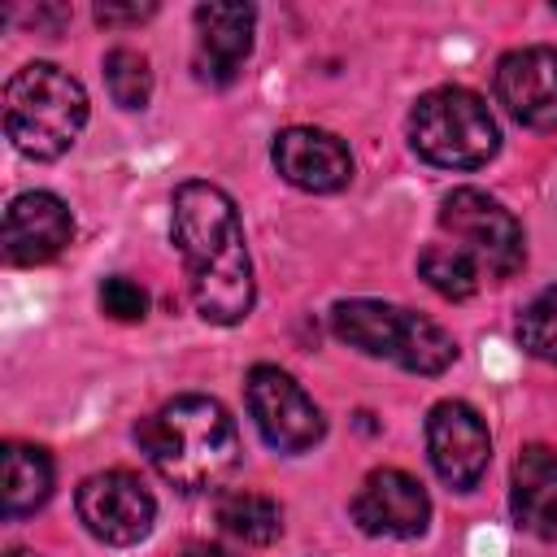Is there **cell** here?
<instances>
[{"mask_svg":"<svg viewBox=\"0 0 557 557\" xmlns=\"http://www.w3.org/2000/svg\"><path fill=\"white\" fill-rule=\"evenodd\" d=\"M4 474H0V509L9 522L44 509V500L52 496V457L35 444H4L0 457Z\"/></svg>","mask_w":557,"mask_h":557,"instance_id":"16","label":"cell"},{"mask_svg":"<svg viewBox=\"0 0 557 557\" xmlns=\"http://www.w3.org/2000/svg\"><path fill=\"white\" fill-rule=\"evenodd\" d=\"M87 126V91L83 83L52 65L30 61L4 87V135L30 161H57L74 148L78 131Z\"/></svg>","mask_w":557,"mask_h":557,"instance_id":"3","label":"cell"},{"mask_svg":"<svg viewBox=\"0 0 557 557\" xmlns=\"http://www.w3.org/2000/svg\"><path fill=\"white\" fill-rule=\"evenodd\" d=\"M196 78L209 87H226L239 78L252 52V4H196Z\"/></svg>","mask_w":557,"mask_h":557,"instance_id":"14","label":"cell"},{"mask_svg":"<svg viewBox=\"0 0 557 557\" xmlns=\"http://www.w3.org/2000/svg\"><path fill=\"white\" fill-rule=\"evenodd\" d=\"M139 448L178 492H213L239 461L235 418L213 396H174L135 426Z\"/></svg>","mask_w":557,"mask_h":557,"instance_id":"2","label":"cell"},{"mask_svg":"<svg viewBox=\"0 0 557 557\" xmlns=\"http://www.w3.org/2000/svg\"><path fill=\"white\" fill-rule=\"evenodd\" d=\"M213 513H218V527L231 540L252 544V548H265L283 535V509H278V500H270L261 492H244V487L226 492V496H218Z\"/></svg>","mask_w":557,"mask_h":557,"instance_id":"17","label":"cell"},{"mask_svg":"<svg viewBox=\"0 0 557 557\" xmlns=\"http://www.w3.org/2000/svg\"><path fill=\"white\" fill-rule=\"evenodd\" d=\"M426 457L448 487L470 492L492 461V435L479 409L466 400H440L426 413Z\"/></svg>","mask_w":557,"mask_h":557,"instance_id":"9","label":"cell"},{"mask_svg":"<svg viewBox=\"0 0 557 557\" xmlns=\"http://www.w3.org/2000/svg\"><path fill=\"white\" fill-rule=\"evenodd\" d=\"M496 100L527 131H557V48L531 44L496 61Z\"/></svg>","mask_w":557,"mask_h":557,"instance_id":"11","label":"cell"},{"mask_svg":"<svg viewBox=\"0 0 557 557\" xmlns=\"http://www.w3.org/2000/svg\"><path fill=\"white\" fill-rule=\"evenodd\" d=\"M96 300H100V313L113 322H144V313H148V292L126 274L104 278Z\"/></svg>","mask_w":557,"mask_h":557,"instance_id":"21","label":"cell"},{"mask_svg":"<svg viewBox=\"0 0 557 557\" xmlns=\"http://www.w3.org/2000/svg\"><path fill=\"white\" fill-rule=\"evenodd\" d=\"M553 13H557V4H553Z\"/></svg>","mask_w":557,"mask_h":557,"instance_id":"25","label":"cell"},{"mask_svg":"<svg viewBox=\"0 0 557 557\" xmlns=\"http://www.w3.org/2000/svg\"><path fill=\"white\" fill-rule=\"evenodd\" d=\"M331 331L348 348L366 357H387L409 374H444L457 361V344L440 322L387 300H366V296L339 300L331 309Z\"/></svg>","mask_w":557,"mask_h":557,"instance_id":"4","label":"cell"},{"mask_svg":"<svg viewBox=\"0 0 557 557\" xmlns=\"http://www.w3.org/2000/svg\"><path fill=\"white\" fill-rule=\"evenodd\" d=\"M409 144L426 165L440 170H479L500 148V126L483 96L466 87H435L418 96L409 113Z\"/></svg>","mask_w":557,"mask_h":557,"instance_id":"5","label":"cell"},{"mask_svg":"<svg viewBox=\"0 0 557 557\" xmlns=\"http://www.w3.org/2000/svg\"><path fill=\"white\" fill-rule=\"evenodd\" d=\"M74 509H78V522L100 544H113V548L139 544L157 522V500L144 487V479L131 470L87 474L74 492Z\"/></svg>","mask_w":557,"mask_h":557,"instance_id":"8","label":"cell"},{"mask_svg":"<svg viewBox=\"0 0 557 557\" xmlns=\"http://www.w3.org/2000/svg\"><path fill=\"white\" fill-rule=\"evenodd\" d=\"M244 396H248V413H252L261 440L274 453H305L326 435L322 409L278 366H252L248 383H244Z\"/></svg>","mask_w":557,"mask_h":557,"instance_id":"7","label":"cell"},{"mask_svg":"<svg viewBox=\"0 0 557 557\" xmlns=\"http://www.w3.org/2000/svg\"><path fill=\"white\" fill-rule=\"evenodd\" d=\"M9 557H35V553H26V548H13V553H9Z\"/></svg>","mask_w":557,"mask_h":557,"instance_id":"24","label":"cell"},{"mask_svg":"<svg viewBox=\"0 0 557 557\" xmlns=\"http://www.w3.org/2000/svg\"><path fill=\"white\" fill-rule=\"evenodd\" d=\"M270 161L274 170L300 187V191H339L352 183V152L339 135L331 131H318V126H287L274 135V148H270Z\"/></svg>","mask_w":557,"mask_h":557,"instance_id":"12","label":"cell"},{"mask_svg":"<svg viewBox=\"0 0 557 557\" xmlns=\"http://www.w3.org/2000/svg\"><path fill=\"white\" fill-rule=\"evenodd\" d=\"M174 244L187 265V287L205 322L235 326L252 313L257 287H252V261L248 239L235 200L205 178L174 187Z\"/></svg>","mask_w":557,"mask_h":557,"instance_id":"1","label":"cell"},{"mask_svg":"<svg viewBox=\"0 0 557 557\" xmlns=\"http://www.w3.org/2000/svg\"><path fill=\"white\" fill-rule=\"evenodd\" d=\"M352 522L366 535L413 540L431 522V496H426V487L413 474H405L396 466H383V470H370L366 483L357 487V496H352Z\"/></svg>","mask_w":557,"mask_h":557,"instance_id":"10","label":"cell"},{"mask_svg":"<svg viewBox=\"0 0 557 557\" xmlns=\"http://www.w3.org/2000/svg\"><path fill=\"white\" fill-rule=\"evenodd\" d=\"M183 557H239V553H231L226 544H209V540H200V544H191Z\"/></svg>","mask_w":557,"mask_h":557,"instance_id":"23","label":"cell"},{"mask_svg":"<svg viewBox=\"0 0 557 557\" xmlns=\"http://www.w3.org/2000/svg\"><path fill=\"white\" fill-rule=\"evenodd\" d=\"M518 344L535 357L557 366V287H544L527 309L518 313Z\"/></svg>","mask_w":557,"mask_h":557,"instance_id":"20","label":"cell"},{"mask_svg":"<svg viewBox=\"0 0 557 557\" xmlns=\"http://www.w3.org/2000/svg\"><path fill=\"white\" fill-rule=\"evenodd\" d=\"M4 257L13 265H44L74 239V213L52 191H22L4 209Z\"/></svg>","mask_w":557,"mask_h":557,"instance_id":"13","label":"cell"},{"mask_svg":"<svg viewBox=\"0 0 557 557\" xmlns=\"http://www.w3.org/2000/svg\"><path fill=\"white\" fill-rule=\"evenodd\" d=\"M418 274H422L426 287L440 292L444 300H470V296L479 292V265H474L461 248H453V244H431V248H422Z\"/></svg>","mask_w":557,"mask_h":557,"instance_id":"18","label":"cell"},{"mask_svg":"<svg viewBox=\"0 0 557 557\" xmlns=\"http://www.w3.org/2000/svg\"><path fill=\"white\" fill-rule=\"evenodd\" d=\"M509 509L535 540H557V448L527 444L513 461Z\"/></svg>","mask_w":557,"mask_h":557,"instance_id":"15","label":"cell"},{"mask_svg":"<svg viewBox=\"0 0 557 557\" xmlns=\"http://www.w3.org/2000/svg\"><path fill=\"white\" fill-rule=\"evenodd\" d=\"M104 87L113 96V104L122 109H144L152 100V70L148 57L135 48H113L104 57Z\"/></svg>","mask_w":557,"mask_h":557,"instance_id":"19","label":"cell"},{"mask_svg":"<svg viewBox=\"0 0 557 557\" xmlns=\"http://www.w3.org/2000/svg\"><path fill=\"white\" fill-rule=\"evenodd\" d=\"M440 231L479 265V274L487 270L492 278H509L527 261L522 222L479 187H453L440 200Z\"/></svg>","mask_w":557,"mask_h":557,"instance_id":"6","label":"cell"},{"mask_svg":"<svg viewBox=\"0 0 557 557\" xmlns=\"http://www.w3.org/2000/svg\"><path fill=\"white\" fill-rule=\"evenodd\" d=\"M157 4H96V22L100 26H117V22H144L152 17Z\"/></svg>","mask_w":557,"mask_h":557,"instance_id":"22","label":"cell"}]
</instances>
